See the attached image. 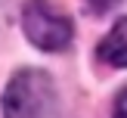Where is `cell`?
I'll return each mask as SVG.
<instances>
[{
  "label": "cell",
  "mask_w": 127,
  "mask_h": 118,
  "mask_svg": "<svg viewBox=\"0 0 127 118\" xmlns=\"http://www.w3.org/2000/svg\"><path fill=\"white\" fill-rule=\"evenodd\" d=\"M56 106V84L40 68H22L9 78L0 99L3 118H43Z\"/></svg>",
  "instance_id": "1"
},
{
  "label": "cell",
  "mask_w": 127,
  "mask_h": 118,
  "mask_svg": "<svg viewBox=\"0 0 127 118\" xmlns=\"http://www.w3.org/2000/svg\"><path fill=\"white\" fill-rule=\"evenodd\" d=\"M22 28L25 37L34 43L37 50H47V53H56V50H65L71 43V19L65 12L53 9L47 0H28L22 9Z\"/></svg>",
  "instance_id": "2"
},
{
  "label": "cell",
  "mask_w": 127,
  "mask_h": 118,
  "mask_svg": "<svg viewBox=\"0 0 127 118\" xmlns=\"http://www.w3.org/2000/svg\"><path fill=\"white\" fill-rule=\"evenodd\" d=\"M99 56H102L109 65L127 68V16L118 19L115 28L102 37V43H99Z\"/></svg>",
  "instance_id": "3"
},
{
  "label": "cell",
  "mask_w": 127,
  "mask_h": 118,
  "mask_svg": "<svg viewBox=\"0 0 127 118\" xmlns=\"http://www.w3.org/2000/svg\"><path fill=\"white\" fill-rule=\"evenodd\" d=\"M112 118H127V87L118 93V99H115V115H112Z\"/></svg>",
  "instance_id": "4"
},
{
  "label": "cell",
  "mask_w": 127,
  "mask_h": 118,
  "mask_svg": "<svg viewBox=\"0 0 127 118\" xmlns=\"http://www.w3.org/2000/svg\"><path fill=\"white\" fill-rule=\"evenodd\" d=\"M121 0H87V6H90L93 12H109L112 6H118Z\"/></svg>",
  "instance_id": "5"
}]
</instances>
